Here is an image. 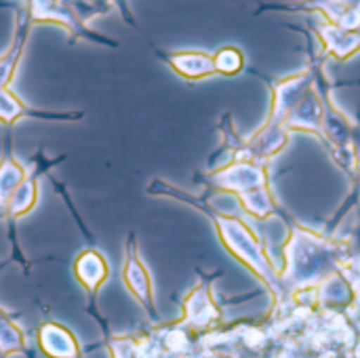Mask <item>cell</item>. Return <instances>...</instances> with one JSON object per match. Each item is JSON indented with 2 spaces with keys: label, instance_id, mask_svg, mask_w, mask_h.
<instances>
[{
  "label": "cell",
  "instance_id": "6da1fadb",
  "mask_svg": "<svg viewBox=\"0 0 360 358\" xmlns=\"http://www.w3.org/2000/svg\"><path fill=\"white\" fill-rule=\"evenodd\" d=\"M122 283L127 287V291L137 300V304L148 312V317H158L156 314V306H154V293H152V279L150 272L143 264V260L139 257L137 251V236L131 234L127 238V247H124V264H122Z\"/></svg>",
  "mask_w": 360,
  "mask_h": 358
},
{
  "label": "cell",
  "instance_id": "52a82bcc",
  "mask_svg": "<svg viewBox=\"0 0 360 358\" xmlns=\"http://www.w3.org/2000/svg\"><path fill=\"white\" fill-rule=\"evenodd\" d=\"M36 200H38V175L27 173V177L21 181V186L11 196V200L4 209V215L11 219H17L25 213H30L34 209Z\"/></svg>",
  "mask_w": 360,
  "mask_h": 358
},
{
  "label": "cell",
  "instance_id": "30bf717a",
  "mask_svg": "<svg viewBox=\"0 0 360 358\" xmlns=\"http://www.w3.org/2000/svg\"><path fill=\"white\" fill-rule=\"evenodd\" d=\"M323 36H325L329 49L333 53L342 55V57L352 53L360 44V36H352V34H348L346 30H340V27H325Z\"/></svg>",
  "mask_w": 360,
  "mask_h": 358
},
{
  "label": "cell",
  "instance_id": "7c38bea8",
  "mask_svg": "<svg viewBox=\"0 0 360 358\" xmlns=\"http://www.w3.org/2000/svg\"><path fill=\"white\" fill-rule=\"evenodd\" d=\"M112 358H141V346L135 338H114L108 344Z\"/></svg>",
  "mask_w": 360,
  "mask_h": 358
},
{
  "label": "cell",
  "instance_id": "4fadbf2b",
  "mask_svg": "<svg viewBox=\"0 0 360 358\" xmlns=\"http://www.w3.org/2000/svg\"><path fill=\"white\" fill-rule=\"evenodd\" d=\"M342 2H344V6H348L350 13L360 15V0H342Z\"/></svg>",
  "mask_w": 360,
  "mask_h": 358
},
{
  "label": "cell",
  "instance_id": "277c9868",
  "mask_svg": "<svg viewBox=\"0 0 360 358\" xmlns=\"http://www.w3.org/2000/svg\"><path fill=\"white\" fill-rule=\"evenodd\" d=\"M19 118H42V120H78L82 118V112H42V110H32L25 106L11 89H0V122L2 124H13Z\"/></svg>",
  "mask_w": 360,
  "mask_h": 358
},
{
  "label": "cell",
  "instance_id": "8992f818",
  "mask_svg": "<svg viewBox=\"0 0 360 358\" xmlns=\"http://www.w3.org/2000/svg\"><path fill=\"white\" fill-rule=\"evenodd\" d=\"M162 59L184 78L188 80H200L205 76L215 74V61L207 53L198 51H184V53H167Z\"/></svg>",
  "mask_w": 360,
  "mask_h": 358
},
{
  "label": "cell",
  "instance_id": "ba28073f",
  "mask_svg": "<svg viewBox=\"0 0 360 358\" xmlns=\"http://www.w3.org/2000/svg\"><path fill=\"white\" fill-rule=\"evenodd\" d=\"M27 177V171L21 162H17L13 156H6L0 160V213H4L11 196L21 186V181Z\"/></svg>",
  "mask_w": 360,
  "mask_h": 358
},
{
  "label": "cell",
  "instance_id": "3957f363",
  "mask_svg": "<svg viewBox=\"0 0 360 358\" xmlns=\"http://www.w3.org/2000/svg\"><path fill=\"white\" fill-rule=\"evenodd\" d=\"M72 270H74V276L80 283V287L91 295V300H95L97 291L103 287V283L110 276V266H108L105 257L95 249H84L74 260Z\"/></svg>",
  "mask_w": 360,
  "mask_h": 358
},
{
  "label": "cell",
  "instance_id": "7a4b0ae2",
  "mask_svg": "<svg viewBox=\"0 0 360 358\" xmlns=\"http://www.w3.org/2000/svg\"><path fill=\"white\" fill-rule=\"evenodd\" d=\"M38 350L46 358H80L82 348L76 335L59 323H42L36 333Z\"/></svg>",
  "mask_w": 360,
  "mask_h": 358
},
{
  "label": "cell",
  "instance_id": "8fae6325",
  "mask_svg": "<svg viewBox=\"0 0 360 358\" xmlns=\"http://www.w3.org/2000/svg\"><path fill=\"white\" fill-rule=\"evenodd\" d=\"M213 61H215V72L219 74H236L243 68V55L238 49H232V46L217 51Z\"/></svg>",
  "mask_w": 360,
  "mask_h": 358
},
{
  "label": "cell",
  "instance_id": "9c48e42d",
  "mask_svg": "<svg viewBox=\"0 0 360 358\" xmlns=\"http://www.w3.org/2000/svg\"><path fill=\"white\" fill-rule=\"evenodd\" d=\"M27 344L25 335L19 325L0 310V358H8L11 354H25Z\"/></svg>",
  "mask_w": 360,
  "mask_h": 358
},
{
  "label": "cell",
  "instance_id": "5b68a950",
  "mask_svg": "<svg viewBox=\"0 0 360 358\" xmlns=\"http://www.w3.org/2000/svg\"><path fill=\"white\" fill-rule=\"evenodd\" d=\"M32 15L30 8H23L17 17V25H15V36L11 46L6 49L4 55H0V89H8V84L13 82L15 70L19 65V59L23 55L27 36H30V27H32Z\"/></svg>",
  "mask_w": 360,
  "mask_h": 358
}]
</instances>
